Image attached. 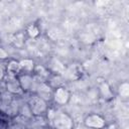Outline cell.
Instances as JSON below:
<instances>
[{
    "mask_svg": "<svg viewBox=\"0 0 129 129\" xmlns=\"http://www.w3.org/2000/svg\"><path fill=\"white\" fill-rule=\"evenodd\" d=\"M13 42L15 43L16 46H21L23 43H24V36L22 33H18L14 36L13 38Z\"/></svg>",
    "mask_w": 129,
    "mask_h": 129,
    "instance_id": "14",
    "label": "cell"
},
{
    "mask_svg": "<svg viewBox=\"0 0 129 129\" xmlns=\"http://www.w3.org/2000/svg\"><path fill=\"white\" fill-rule=\"evenodd\" d=\"M7 57H8V53L6 52V50L3 48H0V59H4Z\"/></svg>",
    "mask_w": 129,
    "mask_h": 129,
    "instance_id": "15",
    "label": "cell"
},
{
    "mask_svg": "<svg viewBox=\"0 0 129 129\" xmlns=\"http://www.w3.org/2000/svg\"><path fill=\"white\" fill-rule=\"evenodd\" d=\"M84 123L87 127L89 128H93V129H102L105 127V120L103 117H101L100 115L97 114H91L88 115L85 120Z\"/></svg>",
    "mask_w": 129,
    "mask_h": 129,
    "instance_id": "3",
    "label": "cell"
},
{
    "mask_svg": "<svg viewBox=\"0 0 129 129\" xmlns=\"http://www.w3.org/2000/svg\"><path fill=\"white\" fill-rule=\"evenodd\" d=\"M45 129H51V128H45Z\"/></svg>",
    "mask_w": 129,
    "mask_h": 129,
    "instance_id": "17",
    "label": "cell"
},
{
    "mask_svg": "<svg viewBox=\"0 0 129 129\" xmlns=\"http://www.w3.org/2000/svg\"><path fill=\"white\" fill-rule=\"evenodd\" d=\"M118 93H119V96H120V97H122V98H127L128 95H129V85H128V83H126V82L122 83V84L119 86Z\"/></svg>",
    "mask_w": 129,
    "mask_h": 129,
    "instance_id": "11",
    "label": "cell"
},
{
    "mask_svg": "<svg viewBox=\"0 0 129 129\" xmlns=\"http://www.w3.org/2000/svg\"><path fill=\"white\" fill-rule=\"evenodd\" d=\"M36 93H37V96L39 98H41L42 100H44L45 102L47 100H50L52 98V95H53V91L45 83H41L38 85V87L36 89Z\"/></svg>",
    "mask_w": 129,
    "mask_h": 129,
    "instance_id": "6",
    "label": "cell"
},
{
    "mask_svg": "<svg viewBox=\"0 0 129 129\" xmlns=\"http://www.w3.org/2000/svg\"><path fill=\"white\" fill-rule=\"evenodd\" d=\"M70 92L63 88V87H58L55 91H53V95L52 98L54 100V102L58 105H64L69 102L70 100Z\"/></svg>",
    "mask_w": 129,
    "mask_h": 129,
    "instance_id": "4",
    "label": "cell"
},
{
    "mask_svg": "<svg viewBox=\"0 0 129 129\" xmlns=\"http://www.w3.org/2000/svg\"><path fill=\"white\" fill-rule=\"evenodd\" d=\"M6 89L11 94H16V95L21 94L23 92L21 89V86L19 84L18 78L13 77V76H9V75H8L7 80H6Z\"/></svg>",
    "mask_w": 129,
    "mask_h": 129,
    "instance_id": "5",
    "label": "cell"
},
{
    "mask_svg": "<svg viewBox=\"0 0 129 129\" xmlns=\"http://www.w3.org/2000/svg\"><path fill=\"white\" fill-rule=\"evenodd\" d=\"M28 107H29L30 113L35 116H40L47 111L46 102L41 98H39L38 96H33L30 98Z\"/></svg>",
    "mask_w": 129,
    "mask_h": 129,
    "instance_id": "2",
    "label": "cell"
},
{
    "mask_svg": "<svg viewBox=\"0 0 129 129\" xmlns=\"http://www.w3.org/2000/svg\"><path fill=\"white\" fill-rule=\"evenodd\" d=\"M18 81H19V84H20L21 89H22L23 92H26V91H29V90L32 89L34 80L29 74H24V75L19 76Z\"/></svg>",
    "mask_w": 129,
    "mask_h": 129,
    "instance_id": "7",
    "label": "cell"
},
{
    "mask_svg": "<svg viewBox=\"0 0 129 129\" xmlns=\"http://www.w3.org/2000/svg\"><path fill=\"white\" fill-rule=\"evenodd\" d=\"M26 33H27L30 37L34 38V37L38 36V34H39V29H38V27H37L36 25L30 24V25H28L27 28H26Z\"/></svg>",
    "mask_w": 129,
    "mask_h": 129,
    "instance_id": "12",
    "label": "cell"
},
{
    "mask_svg": "<svg viewBox=\"0 0 129 129\" xmlns=\"http://www.w3.org/2000/svg\"><path fill=\"white\" fill-rule=\"evenodd\" d=\"M34 72L36 73V75L40 78H46L48 76V72L45 70V68L41 67V66H38L36 68H34Z\"/></svg>",
    "mask_w": 129,
    "mask_h": 129,
    "instance_id": "13",
    "label": "cell"
},
{
    "mask_svg": "<svg viewBox=\"0 0 129 129\" xmlns=\"http://www.w3.org/2000/svg\"><path fill=\"white\" fill-rule=\"evenodd\" d=\"M20 72H21V70H20L19 61H16L14 59L9 60V62L7 64V73H8V75L16 77Z\"/></svg>",
    "mask_w": 129,
    "mask_h": 129,
    "instance_id": "10",
    "label": "cell"
},
{
    "mask_svg": "<svg viewBox=\"0 0 129 129\" xmlns=\"http://www.w3.org/2000/svg\"><path fill=\"white\" fill-rule=\"evenodd\" d=\"M99 89H100V93H101L102 97H103L105 100L108 101V100L113 99V97H114L113 92H112V90H111L109 84H108L106 81L102 80V81L99 82Z\"/></svg>",
    "mask_w": 129,
    "mask_h": 129,
    "instance_id": "8",
    "label": "cell"
},
{
    "mask_svg": "<svg viewBox=\"0 0 129 129\" xmlns=\"http://www.w3.org/2000/svg\"><path fill=\"white\" fill-rule=\"evenodd\" d=\"M4 77H5V72L2 68H0V80H2Z\"/></svg>",
    "mask_w": 129,
    "mask_h": 129,
    "instance_id": "16",
    "label": "cell"
},
{
    "mask_svg": "<svg viewBox=\"0 0 129 129\" xmlns=\"http://www.w3.org/2000/svg\"><path fill=\"white\" fill-rule=\"evenodd\" d=\"M19 66H20V70L21 72H23L24 74H28L34 71V61L32 59L29 58H24L22 60L19 61Z\"/></svg>",
    "mask_w": 129,
    "mask_h": 129,
    "instance_id": "9",
    "label": "cell"
},
{
    "mask_svg": "<svg viewBox=\"0 0 129 129\" xmlns=\"http://www.w3.org/2000/svg\"><path fill=\"white\" fill-rule=\"evenodd\" d=\"M50 121L54 129H72L74 126L73 119L63 112H54Z\"/></svg>",
    "mask_w": 129,
    "mask_h": 129,
    "instance_id": "1",
    "label": "cell"
}]
</instances>
